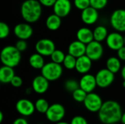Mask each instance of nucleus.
I'll return each instance as SVG.
<instances>
[{
	"instance_id": "obj_1",
	"label": "nucleus",
	"mask_w": 125,
	"mask_h": 124,
	"mask_svg": "<svg viewBox=\"0 0 125 124\" xmlns=\"http://www.w3.org/2000/svg\"><path fill=\"white\" fill-rule=\"evenodd\" d=\"M123 112L120 105L114 100H108L98 112L100 121L103 124H117L121 121Z\"/></svg>"
},
{
	"instance_id": "obj_2",
	"label": "nucleus",
	"mask_w": 125,
	"mask_h": 124,
	"mask_svg": "<svg viewBox=\"0 0 125 124\" xmlns=\"http://www.w3.org/2000/svg\"><path fill=\"white\" fill-rule=\"evenodd\" d=\"M21 15L25 22L34 23L40 20L42 13V6L38 0H25L21 6Z\"/></svg>"
},
{
	"instance_id": "obj_3",
	"label": "nucleus",
	"mask_w": 125,
	"mask_h": 124,
	"mask_svg": "<svg viewBox=\"0 0 125 124\" xmlns=\"http://www.w3.org/2000/svg\"><path fill=\"white\" fill-rule=\"evenodd\" d=\"M0 59L4 66L14 68L20 64L21 60V53L15 46L7 45L4 47L1 50Z\"/></svg>"
},
{
	"instance_id": "obj_4",
	"label": "nucleus",
	"mask_w": 125,
	"mask_h": 124,
	"mask_svg": "<svg viewBox=\"0 0 125 124\" xmlns=\"http://www.w3.org/2000/svg\"><path fill=\"white\" fill-rule=\"evenodd\" d=\"M62 66L53 61L46 63L41 69V75L46 78L49 82L57 80L62 77Z\"/></svg>"
},
{
	"instance_id": "obj_5",
	"label": "nucleus",
	"mask_w": 125,
	"mask_h": 124,
	"mask_svg": "<svg viewBox=\"0 0 125 124\" xmlns=\"http://www.w3.org/2000/svg\"><path fill=\"white\" fill-rule=\"evenodd\" d=\"M110 23L117 32H125V9L115 10L111 15Z\"/></svg>"
},
{
	"instance_id": "obj_6",
	"label": "nucleus",
	"mask_w": 125,
	"mask_h": 124,
	"mask_svg": "<svg viewBox=\"0 0 125 124\" xmlns=\"http://www.w3.org/2000/svg\"><path fill=\"white\" fill-rule=\"evenodd\" d=\"M64 107L59 103H54L50 105L48 111L45 113L46 118L52 123L56 124L62 121L65 116Z\"/></svg>"
},
{
	"instance_id": "obj_7",
	"label": "nucleus",
	"mask_w": 125,
	"mask_h": 124,
	"mask_svg": "<svg viewBox=\"0 0 125 124\" xmlns=\"http://www.w3.org/2000/svg\"><path fill=\"white\" fill-rule=\"evenodd\" d=\"M35 50L37 53L42 56H51L56 50V45L53 40L43 38L36 42Z\"/></svg>"
},
{
	"instance_id": "obj_8",
	"label": "nucleus",
	"mask_w": 125,
	"mask_h": 124,
	"mask_svg": "<svg viewBox=\"0 0 125 124\" xmlns=\"http://www.w3.org/2000/svg\"><path fill=\"white\" fill-rule=\"evenodd\" d=\"M83 105L86 109L89 112L98 113L103 105V102L100 95L92 92L87 94V96L83 102Z\"/></svg>"
},
{
	"instance_id": "obj_9",
	"label": "nucleus",
	"mask_w": 125,
	"mask_h": 124,
	"mask_svg": "<svg viewBox=\"0 0 125 124\" xmlns=\"http://www.w3.org/2000/svg\"><path fill=\"white\" fill-rule=\"evenodd\" d=\"M97 85L101 88H105L110 86L114 81V74L106 68L99 70L95 75Z\"/></svg>"
},
{
	"instance_id": "obj_10",
	"label": "nucleus",
	"mask_w": 125,
	"mask_h": 124,
	"mask_svg": "<svg viewBox=\"0 0 125 124\" xmlns=\"http://www.w3.org/2000/svg\"><path fill=\"white\" fill-rule=\"evenodd\" d=\"M103 52L104 49L101 42L94 40L86 45V56H87L92 61L100 60L103 55Z\"/></svg>"
},
{
	"instance_id": "obj_11",
	"label": "nucleus",
	"mask_w": 125,
	"mask_h": 124,
	"mask_svg": "<svg viewBox=\"0 0 125 124\" xmlns=\"http://www.w3.org/2000/svg\"><path fill=\"white\" fill-rule=\"evenodd\" d=\"M105 42L109 49L118 51L125 46V37L119 32L114 31L108 34Z\"/></svg>"
},
{
	"instance_id": "obj_12",
	"label": "nucleus",
	"mask_w": 125,
	"mask_h": 124,
	"mask_svg": "<svg viewBox=\"0 0 125 124\" xmlns=\"http://www.w3.org/2000/svg\"><path fill=\"white\" fill-rule=\"evenodd\" d=\"M13 33L18 39L27 40L32 36L33 29L31 26L26 22L20 23L15 26Z\"/></svg>"
},
{
	"instance_id": "obj_13",
	"label": "nucleus",
	"mask_w": 125,
	"mask_h": 124,
	"mask_svg": "<svg viewBox=\"0 0 125 124\" xmlns=\"http://www.w3.org/2000/svg\"><path fill=\"white\" fill-rule=\"evenodd\" d=\"M15 109L20 115L24 117L31 115L36 110L34 104L27 99H19L16 102Z\"/></svg>"
},
{
	"instance_id": "obj_14",
	"label": "nucleus",
	"mask_w": 125,
	"mask_h": 124,
	"mask_svg": "<svg viewBox=\"0 0 125 124\" xmlns=\"http://www.w3.org/2000/svg\"><path fill=\"white\" fill-rule=\"evenodd\" d=\"M72 7L70 0H57L53 6V11L55 15L63 18L70 15Z\"/></svg>"
},
{
	"instance_id": "obj_15",
	"label": "nucleus",
	"mask_w": 125,
	"mask_h": 124,
	"mask_svg": "<svg viewBox=\"0 0 125 124\" xmlns=\"http://www.w3.org/2000/svg\"><path fill=\"white\" fill-rule=\"evenodd\" d=\"M79 86L80 88L86 91L87 94L94 92L97 86L95 76L89 73L83 75L79 80Z\"/></svg>"
},
{
	"instance_id": "obj_16",
	"label": "nucleus",
	"mask_w": 125,
	"mask_h": 124,
	"mask_svg": "<svg viewBox=\"0 0 125 124\" xmlns=\"http://www.w3.org/2000/svg\"><path fill=\"white\" fill-rule=\"evenodd\" d=\"M81 18L82 22L86 25H93L99 19V11L90 6L81 11Z\"/></svg>"
},
{
	"instance_id": "obj_17",
	"label": "nucleus",
	"mask_w": 125,
	"mask_h": 124,
	"mask_svg": "<svg viewBox=\"0 0 125 124\" xmlns=\"http://www.w3.org/2000/svg\"><path fill=\"white\" fill-rule=\"evenodd\" d=\"M31 88L35 93L42 94L48 91L49 88V81L42 75H37L32 80Z\"/></svg>"
},
{
	"instance_id": "obj_18",
	"label": "nucleus",
	"mask_w": 125,
	"mask_h": 124,
	"mask_svg": "<svg viewBox=\"0 0 125 124\" xmlns=\"http://www.w3.org/2000/svg\"><path fill=\"white\" fill-rule=\"evenodd\" d=\"M86 45L82 43L78 40L73 41L68 46L67 54H70L75 58H78L86 55Z\"/></svg>"
},
{
	"instance_id": "obj_19",
	"label": "nucleus",
	"mask_w": 125,
	"mask_h": 124,
	"mask_svg": "<svg viewBox=\"0 0 125 124\" xmlns=\"http://www.w3.org/2000/svg\"><path fill=\"white\" fill-rule=\"evenodd\" d=\"M92 66V61L87 56L85 55L77 58L76 66L75 69L80 74L86 75L88 74L89 72L91 70Z\"/></svg>"
},
{
	"instance_id": "obj_20",
	"label": "nucleus",
	"mask_w": 125,
	"mask_h": 124,
	"mask_svg": "<svg viewBox=\"0 0 125 124\" xmlns=\"http://www.w3.org/2000/svg\"><path fill=\"white\" fill-rule=\"evenodd\" d=\"M77 40L81 42L85 45H88L94 41L93 31L88 27H81L76 32Z\"/></svg>"
},
{
	"instance_id": "obj_21",
	"label": "nucleus",
	"mask_w": 125,
	"mask_h": 124,
	"mask_svg": "<svg viewBox=\"0 0 125 124\" xmlns=\"http://www.w3.org/2000/svg\"><path fill=\"white\" fill-rule=\"evenodd\" d=\"M15 76V75L13 68L7 66H2L0 68V82L1 83H10Z\"/></svg>"
},
{
	"instance_id": "obj_22",
	"label": "nucleus",
	"mask_w": 125,
	"mask_h": 124,
	"mask_svg": "<svg viewBox=\"0 0 125 124\" xmlns=\"http://www.w3.org/2000/svg\"><path fill=\"white\" fill-rule=\"evenodd\" d=\"M62 25V18L54 13L49 15L45 20V26L50 31L58 30Z\"/></svg>"
},
{
	"instance_id": "obj_23",
	"label": "nucleus",
	"mask_w": 125,
	"mask_h": 124,
	"mask_svg": "<svg viewBox=\"0 0 125 124\" xmlns=\"http://www.w3.org/2000/svg\"><path fill=\"white\" fill-rule=\"evenodd\" d=\"M122 64L121 60L116 56L109 57L106 61V69L110 72L114 73V75L122 69Z\"/></svg>"
},
{
	"instance_id": "obj_24",
	"label": "nucleus",
	"mask_w": 125,
	"mask_h": 124,
	"mask_svg": "<svg viewBox=\"0 0 125 124\" xmlns=\"http://www.w3.org/2000/svg\"><path fill=\"white\" fill-rule=\"evenodd\" d=\"M94 34V40L101 42L107 39V37L108 36V31L107 28L105 26L99 25L96 26L93 31Z\"/></svg>"
},
{
	"instance_id": "obj_25",
	"label": "nucleus",
	"mask_w": 125,
	"mask_h": 124,
	"mask_svg": "<svg viewBox=\"0 0 125 124\" xmlns=\"http://www.w3.org/2000/svg\"><path fill=\"white\" fill-rule=\"evenodd\" d=\"M29 65L35 69H42L45 64L43 56L37 53H33L30 56L29 58Z\"/></svg>"
},
{
	"instance_id": "obj_26",
	"label": "nucleus",
	"mask_w": 125,
	"mask_h": 124,
	"mask_svg": "<svg viewBox=\"0 0 125 124\" xmlns=\"http://www.w3.org/2000/svg\"><path fill=\"white\" fill-rule=\"evenodd\" d=\"M34 105H35V110L39 113H42V114H45L50 107L48 101L43 98L38 99L36 101Z\"/></svg>"
},
{
	"instance_id": "obj_27",
	"label": "nucleus",
	"mask_w": 125,
	"mask_h": 124,
	"mask_svg": "<svg viewBox=\"0 0 125 124\" xmlns=\"http://www.w3.org/2000/svg\"><path fill=\"white\" fill-rule=\"evenodd\" d=\"M76 61H77L76 58H75L74 56H71L70 54H67L62 64L64 65V67L67 69L72 70V69H75Z\"/></svg>"
},
{
	"instance_id": "obj_28",
	"label": "nucleus",
	"mask_w": 125,
	"mask_h": 124,
	"mask_svg": "<svg viewBox=\"0 0 125 124\" xmlns=\"http://www.w3.org/2000/svg\"><path fill=\"white\" fill-rule=\"evenodd\" d=\"M65 56H66V55L64 54V53L62 50L56 49L55 51L52 53V55L50 57H51V61L59 64H63Z\"/></svg>"
},
{
	"instance_id": "obj_29",
	"label": "nucleus",
	"mask_w": 125,
	"mask_h": 124,
	"mask_svg": "<svg viewBox=\"0 0 125 124\" xmlns=\"http://www.w3.org/2000/svg\"><path fill=\"white\" fill-rule=\"evenodd\" d=\"M64 86L66 91L73 93L75 90L80 88L79 81H77L76 80H74V79H68L64 82Z\"/></svg>"
},
{
	"instance_id": "obj_30",
	"label": "nucleus",
	"mask_w": 125,
	"mask_h": 124,
	"mask_svg": "<svg viewBox=\"0 0 125 124\" xmlns=\"http://www.w3.org/2000/svg\"><path fill=\"white\" fill-rule=\"evenodd\" d=\"M72 94H73L72 95H73V99L75 102H80V103H81V102L83 103V102L85 101V99H86V98L87 96V94H88L86 91H84L83 90H82L80 88L78 89L75 90Z\"/></svg>"
},
{
	"instance_id": "obj_31",
	"label": "nucleus",
	"mask_w": 125,
	"mask_h": 124,
	"mask_svg": "<svg viewBox=\"0 0 125 124\" xmlns=\"http://www.w3.org/2000/svg\"><path fill=\"white\" fill-rule=\"evenodd\" d=\"M108 0H90V5L98 11L104 9L108 4Z\"/></svg>"
},
{
	"instance_id": "obj_32",
	"label": "nucleus",
	"mask_w": 125,
	"mask_h": 124,
	"mask_svg": "<svg viewBox=\"0 0 125 124\" xmlns=\"http://www.w3.org/2000/svg\"><path fill=\"white\" fill-rule=\"evenodd\" d=\"M74 6L79 10H83L90 7V0H73Z\"/></svg>"
},
{
	"instance_id": "obj_33",
	"label": "nucleus",
	"mask_w": 125,
	"mask_h": 124,
	"mask_svg": "<svg viewBox=\"0 0 125 124\" xmlns=\"http://www.w3.org/2000/svg\"><path fill=\"white\" fill-rule=\"evenodd\" d=\"M10 32L9 26L5 22L0 23V38L1 39L7 38Z\"/></svg>"
},
{
	"instance_id": "obj_34",
	"label": "nucleus",
	"mask_w": 125,
	"mask_h": 124,
	"mask_svg": "<svg viewBox=\"0 0 125 124\" xmlns=\"http://www.w3.org/2000/svg\"><path fill=\"white\" fill-rule=\"evenodd\" d=\"M15 48L21 53L23 51H25L27 49L28 44L26 42V40H22V39H18L16 43H15Z\"/></svg>"
},
{
	"instance_id": "obj_35",
	"label": "nucleus",
	"mask_w": 125,
	"mask_h": 124,
	"mask_svg": "<svg viewBox=\"0 0 125 124\" xmlns=\"http://www.w3.org/2000/svg\"><path fill=\"white\" fill-rule=\"evenodd\" d=\"M70 124H88L86 119L81 115H76L73 117L70 121Z\"/></svg>"
},
{
	"instance_id": "obj_36",
	"label": "nucleus",
	"mask_w": 125,
	"mask_h": 124,
	"mask_svg": "<svg viewBox=\"0 0 125 124\" xmlns=\"http://www.w3.org/2000/svg\"><path fill=\"white\" fill-rule=\"evenodd\" d=\"M10 84H11L13 87H15V88H19V87H21V86H22V84H23V80H22V78H21L20 76L15 75V76L13 77V79L12 80Z\"/></svg>"
},
{
	"instance_id": "obj_37",
	"label": "nucleus",
	"mask_w": 125,
	"mask_h": 124,
	"mask_svg": "<svg viewBox=\"0 0 125 124\" xmlns=\"http://www.w3.org/2000/svg\"><path fill=\"white\" fill-rule=\"evenodd\" d=\"M42 6L45 7H53L57 0H38Z\"/></svg>"
},
{
	"instance_id": "obj_38",
	"label": "nucleus",
	"mask_w": 125,
	"mask_h": 124,
	"mask_svg": "<svg viewBox=\"0 0 125 124\" xmlns=\"http://www.w3.org/2000/svg\"><path fill=\"white\" fill-rule=\"evenodd\" d=\"M117 57L121 60V61H125V46L122 47L121 49H119L117 51Z\"/></svg>"
},
{
	"instance_id": "obj_39",
	"label": "nucleus",
	"mask_w": 125,
	"mask_h": 124,
	"mask_svg": "<svg viewBox=\"0 0 125 124\" xmlns=\"http://www.w3.org/2000/svg\"><path fill=\"white\" fill-rule=\"evenodd\" d=\"M12 124H28V121L23 118H16Z\"/></svg>"
},
{
	"instance_id": "obj_40",
	"label": "nucleus",
	"mask_w": 125,
	"mask_h": 124,
	"mask_svg": "<svg viewBox=\"0 0 125 124\" xmlns=\"http://www.w3.org/2000/svg\"><path fill=\"white\" fill-rule=\"evenodd\" d=\"M121 76H122L123 80H125V65L121 69Z\"/></svg>"
},
{
	"instance_id": "obj_41",
	"label": "nucleus",
	"mask_w": 125,
	"mask_h": 124,
	"mask_svg": "<svg viewBox=\"0 0 125 124\" xmlns=\"http://www.w3.org/2000/svg\"><path fill=\"white\" fill-rule=\"evenodd\" d=\"M121 122L123 124H125V112L123 113L122 116V119H121Z\"/></svg>"
},
{
	"instance_id": "obj_42",
	"label": "nucleus",
	"mask_w": 125,
	"mask_h": 124,
	"mask_svg": "<svg viewBox=\"0 0 125 124\" xmlns=\"http://www.w3.org/2000/svg\"><path fill=\"white\" fill-rule=\"evenodd\" d=\"M3 119H4V114L1 111H0V124L2 123Z\"/></svg>"
},
{
	"instance_id": "obj_43",
	"label": "nucleus",
	"mask_w": 125,
	"mask_h": 124,
	"mask_svg": "<svg viewBox=\"0 0 125 124\" xmlns=\"http://www.w3.org/2000/svg\"><path fill=\"white\" fill-rule=\"evenodd\" d=\"M69 124V123H67V122H65V121H60V122H58V123H56V124Z\"/></svg>"
},
{
	"instance_id": "obj_44",
	"label": "nucleus",
	"mask_w": 125,
	"mask_h": 124,
	"mask_svg": "<svg viewBox=\"0 0 125 124\" xmlns=\"http://www.w3.org/2000/svg\"><path fill=\"white\" fill-rule=\"evenodd\" d=\"M122 86L125 88V80H123V82H122Z\"/></svg>"
},
{
	"instance_id": "obj_45",
	"label": "nucleus",
	"mask_w": 125,
	"mask_h": 124,
	"mask_svg": "<svg viewBox=\"0 0 125 124\" xmlns=\"http://www.w3.org/2000/svg\"></svg>"
},
{
	"instance_id": "obj_46",
	"label": "nucleus",
	"mask_w": 125,
	"mask_h": 124,
	"mask_svg": "<svg viewBox=\"0 0 125 124\" xmlns=\"http://www.w3.org/2000/svg\"></svg>"
}]
</instances>
